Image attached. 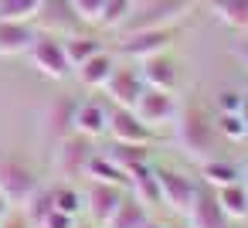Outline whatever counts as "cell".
I'll list each match as a JSON object with an SVG mask.
<instances>
[{
	"mask_svg": "<svg viewBox=\"0 0 248 228\" xmlns=\"http://www.w3.org/2000/svg\"><path fill=\"white\" fill-rule=\"evenodd\" d=\"M173 130H177V147L190 157V160H207V157H217V143H221V133L214 126V116L190 102L184 109H177V119H173Z\"/></svg>",
	"mask_w": 248,
	"mask_h": 228,
	"instance_id": "obj_1",
	"label": "cell"
},
{
	"mask_svg": "<svg viewBox=\"0 0 248 228\" xmlns=\"http://www.w3.org/2000/svg\"><path fill=\"white\" fill-rule=\"evenodd\" d=\"M194 4L197 0H136L133 14L126 17L119 31L129 34V31H146V28H173L194 11Z\"/></svg>",
	"mask_w": 248,
	"mask_h": 228,
	"instance_id": "obj_2",
	"label": "cell"
},
{
	"mask_svg": "<svg viewBox=\"0 0 248 228\" xmlns=\"http://www.w3.org/2000/svg\"><path fill=\"white\" fill-rule=\"evenodd\" d=\"M92 157H95L92 140H89V136H82V133H68V136H62V140L55 143L51 170H55L58 177H65V180H72V177L85 174V167H89V160H92Z\"/></svg>",
	"mask_w": 248,
	"mask_h": 228,
	"instance_id": "obj_3",
	"label": "cell"
},
{
	"mask_svg": "<svg viewBox=\"0 0 248 228\" xmlns=\"http://www.w3.org/2000/svg\"><path fill=\"white\" fill-rule=\"evenodd\" d=\"M28 55L45 79H68L72 75V62L65 55V38H58V34H38L34 45L28 48Z\"/></svg>",
	"mask_w": 248,
	"mask_h": 228,
	"instance_id": "obj_4",
	"label": "cell"
},
{
	"mask_svg": "<svg viewBox=\"0 0 248 228\" xmlns=\"http://www.w3.org/2000/svg\"><path fill=\"white\" fill-rule=\"evenodd\" d=\"M38 187L41 184H38L34 170L21 157H0V194L11 204H24Z\"/></svg>",
	"mask_w": 248,
	"mask_h": 228,
	"instance_id": "obj_5",
	"label": "cell"
},
{
	"mask_svg": "<svg viewBox=\"0 0 248 228\" xmlns=\"http://www.w3.org/2000/svg\"><path fill=\"white\" fill-rule=\"evenodd\" d=\"M156 180H160V204H167L177 214H187V208L197 197L201 180L190 177V174H184V170H167V167L156 170Z\"/></svg>",
	"mask_w": 248,
	"mask_h": 228,
	"instance_id": "obj_6",
	"label": "cell"
},
{
	"mask_svg": "<svg viewBox=\"0 0 248 228\" xmlns=\"http://www.w3.org/2000/svg\"><path fill=\"white\" fill-rule=\"evenodd\" d=\"M173 45V28H146V31H129L123 34L119 41V55L133 58V62H143L150 55H160Z\"/></svg>",
	"mask_w": 248,
	"mask_h": 228,
	"instance_id": "obj_7",
	"label": "cell"
},
{
	"mask_svg": "<svg viewBox=\"0 0 248 228\" xmlns=\"http://www.w3.org/2000/svg\"><path fill=\"white\" fill-rule=\"evenodd\" d=\"M177 109H180V106H177L173 92H163V89H143V96H140L136 106H133V113H136L150 130L173 123V119H177Z\"/></svg>",
	"mask_w": 248,
	"mask_h": 228,
	"instance_id": "obj_8",
	"label": "cell"
},
{
	"mask_svg": "<svg viewBox=\"0 0 248 228\" xmlns=\"http://www.w3.org/2000/svg\"><path fill=\"white\" fill-rule=\"evenodd\" d=\"M187 225H190V228H231V218L224 214V208H221V201H217V191L207 187L204 180H201V187H197L194 204L187 208Z\"/></svg>",
	"mask_w": 248,
	"mask_h": 228,
	"instance_id": "obj_9",
	"label": "cell"
},
{
	"mask_svg": "<svg viewBox=\"0 0 248 228\" xmlns=\"http://www.w3.org/2000/svg\"><path fill=\"white\" fill-rule=\"evenodd\" d=\"M102 89L109 92V102H112V106H126V109H133L136 99L143 96L146 82H143V75H140L133 65H116Z\"/></svg>",
	"mask_w": 248,
	"mask_h": 228,
	"instance_id": "obj_10",
	"label": "cell"
},
{
	"mask_svg": "<svg viewBox=\"0 0 248 228\" xmlns=\"http://www.w3.org/2000/svg\"><path fill=\"white\" fill-rule=\"evenodd\" d=\"M106 133L116 140V143H153V130L133 113V109H126V106H112L109 109V126H106Z\"/></svg>",
	"mask_w": 248,
	"mask_h": 228,
	"instance_id": "obj_11",
	"label": "cell"
},
{
	"mask_svg": "<svg viewBox=\"0 0 248 228\" xmlns=\"http://www.w3.org/2000/svg\"><path fill=\"white\" fill-rule=\"evenodd\" d=\"M123 194H126V187H119V184L89 180V187H85V194H82V197H85V211H89L92 225H106V221L112 218V211L119 208Z\"/></svg>",
	"mask_w": 248,
	"mask_h": 228,
	"instance_id": "obj_12",
	"label": "cell"
},
{
	"mask_svg": "<svg viewBox=\"0 0 248 228\" xmlns=\"http://www.w3.org/2000/svg\"><path fill=\"white\" fill-rule=\"evenodd\" d=\"M140 65H143V68H140V75H143L146 89H163V92H173V89H177L180 72H177V62H173L167 51L150 55V58H143Z\"/></svg>",
	"mask_w": 248,
	"mask_h": 228,
	"instance_id": "obj_13",
	"label": "cell"
},
{
	"mask_svg": "<svg viewBox=\"0 0 248 228\" xmlns=\"http://www.w3.org/2000/svg\"><path fill=\"white\" fill-rule=\"evenodd\" d=\"M38 31L31 28V21H4L0 17V55L11 58V55H21L34 45Z\"/></svg>",
	"mask_w": 248,
	"mask_h": 228,
	"instance_id": "obj_14",
	"label": "cell"
},
{
	"mask_svg": "<svg viewBox=\"0 0 248 228\" xmlns=\"http://www.w3.org/2000/svg\"><path fill=\"white\" fill-rule=\"evenodd\" d=\"M75 99H58V102H51L48 106V113H45V133H48V140H62V136H68V133H75Z\"/></svg>",
	"mask_w": 248,
	"mask_h": 228,
	"instance_id": "obj_15",
	"label": "cell"
},
{
	"mask_svg": "<svg viewBox=\"0 0 248 228\" xmlns=\"http://www.w3.org/2000/svg\"><path fill=\"white\" fill-rule=\"evenodd\" d=\"M38 17H41V24H45L51 34H58V38H62V31H65V34L75 31L78 21H82V17L72 11L68 0H45V7L38 11Z\"/></svg>",
	"mask_w": 248,
	"mask_h": 228,
	"instance_id": "obj_16",
	"label": "cell"
},
{
	"mask_svg": "<svg viewBox=\"0 0 248 228\" xmlns=\"http://www.w3.org/2000/svg\"><path fill=\"white\" fill-rule=\"evenodd\" d=\"M106 126H109V109L102 102H92L89 99V102H78L75 106V133L95 140V136L106 133Z\"/></svg>",
	"mask_w": 248,
	"mask_h": 228,
	"instance_id": "obj_17",
	"label": "cell"
},
{
	"mask_svg": "<svg viewBox=\"0 0 248 228\" xmlns=\"http://www.w3.org/2000/svg\"><path fill=\"white\" fill-rule=\"evenodd\" d=\"M112 68H116V58H112L109 51H95L92 58H85V62L75 68V79H78L85 89H102L106 79L112 75Z\"/></svg>",
	"mask_w": 248,
	"mask_h": 228,
	"instance_id": "obj_18",
	"label": "cell"
},
{
	"mask_svg": "<svg viewBox=\"0 0 248 228\" xmlns=\"http://www.w3.org/2000/svg\"><path fill=\"white\" fill-rule=\"evenodd\" d=\"M126 191H129L136 201H143L146 208L160 204V180H156V170H153L150 163L129 170V184H126Z\"/></svg>",
	"mask_w": 248,
	"mask_h": 228,
	"instance_id": "obj_19",
	"label": "cell"
},
{
	"mask_svg": "<svg viewBox=\"0 0 248 228\" xmlns=\"http://www.w3.org/2000/svg\"><path fill=\"white\" fill-rule=\"evenodd\" d=\"M217 191V201L224 208V214L231 221H245L248 218V184L245 180H231L224 187H214Z\"/></svg>",
	"mask_w": 248,
	"mask_h": 228,
	"instance_id": "obj_20",
	"label": "cell"
},
{
	"mask_svg": "<svg viewBox=\"0 0 248 228\" xmlns=\"http://www.w3.org/2000/svg\"><path fill=\"white\" fill-rule=\"evenodd\" d=\"M150 214H146V204L143 201H136L129 191L123 194V201H119V208L112 211V218L102 225V228H143V221H146Z\"/></svg>",
	"mask_w": 248,
	"mask_h": 228,
	"instance_id": "obj_21",
	"label": "cell"
},
{
	"mask_svg": "<svg viewBox=\"0 0 248 228\" xmlns=\"http://www.w3.org/2000/svg\"><path fill=\"white\" fill-rule=\"evenodd\" d=\"M116 167H123L126 174L129 170H136V167H143L146 160H150V147L146 143H116L112 140V147H109V153H106Z\"/></svg>",
	"mask_w": 248,
	"mask_h": 228,
	"instance_id": "obj_22",
	"label": "cell"
},
{
	"mask_svg": "<svg viewBox=\"0 0 248 228\" xmlns=\"http://www.w3.org/2000/svg\"><path fill=\"white\" fill-rule=\"evenodd\" d=\"M201 180L207 187H224L231 180H241V170L221 157H207V160H201Z\"/></svg>",
	"mask_w": 248,
	"mask_h": 228,
	"instance_id": "obj_23",
	"label": "cell"
},
{
	"mask_svg": "<svg viewBox=\"0 0 248 228\" xmlns=\"http://www.w3.org/2000/svg\"><path fill=\"white\" fill-rule=\"evenodd\" d=\"M211 11L221 24L234 31H248V0H211Z\"/></svg>",
	"mask_w": 248,
	"mask_h": 228,
	"instance_id": "obj_24",
	"label": "cell"
},
{
	"mask_svg": "<svg viewBox=\"0 0 248 228\" xmlns=\"http://www.w3.org/2000/svg\"><path fill=\"white\" fill-rule=\"evenodd\" d=\"M85 177H89V180H102V184H119V187H126V184H129V174H126L123 167H116L106 153H95V157L89 160Z\"/></svg>",
	"mask_w": 248,
	"mask_h": 228,
	"instance_id": "obj_25",
	"label": "cell"
},
{
	"mask_svg": "<svg viewBox=\"0 0 248 228\" xmlns=\"http://www.w3.org/2000/svg\"><path fill=\"white\" fill-rule=\"evenodd\" d=\"M133 7H136V0H106L102 14H99V24L109 28V31H119L126 24V17L133 14Z\"/></svg>",
	"mask_w": 248,
	"mask_h": 228,
	"instance_id": "obj_26",
	"label": "cell"
},
{
	"mask_svg": "<svg viewBox=\"0 0 248 228\" xmlns=\"http://www.w3.org/2000/svg\"><path fill=\"white\" fill-rule=\"evenodd\" d=\"M51 201H55V208L58 211H68V214H82V208H85V197H82V191H75L68 180H62V184H55L51 187Z\"/></svg>",
	"mask_w": 248,
	"mask_h": 228,
	"instance_id": "obj_27",
	"label": "cell"
},
{
	"mask_svg": "<svg viewBox=\"0 0 248 228\" xmlns=\"http://www.w3.org/2000/svg\"><path fill=\"white\" fill-rule=\"evenodd\" d=\"M45 0H0V17L4 21H34Z\"/></svg>",
	"mask_w": 248,
	"mask_h": 228,
	"instance_id": "obj_28",
	"label": "cell"
},
{
	"mask_svg": "<svg viewBox=\"0 0 248 228\" xmlns=\"http://www.w3.org/2000/svg\"><path fill=\"white\" fill-rule=\"evenodd\" d=\"M95 51H102V45H99L95 38H82V34L65 38V55H68V62H72V72H75L85 58H92Z\"/></svg>",
	"mask_w": 248,
	"mask_h": 228,
	"instance_id": "obj_29",
	"label": "cell"
},
{
	"mask_svg": "<svg viewBox=\"0 0 248 228\" xmlns=\"http://www.w3.org/2000/svg\"><path fill=\"white\" fill-rule=\"evenodd\" d=\"M214 126H217L221 140H228V143H241V140H248L241 113H217V116H214Z\"/></svg>",
	"mask_w": 248,
	"mask_h": 228,
	"instance_id": "obj_30",
	"label": "cell"
},
{
	"mask_svg": "<svg viewBox=\"0 0 248 228\" xmlns=\"http://www.w3.org/2000/svg\"><path fill=\"white\" fill-rule=\"evenodd\" d=\"M51 208H55V201H51V187H38V191L24 201V214H28V221H31L34 228L41 225V218H45Z\"/></svg>",
	"mask_w": 248,
	"mask_h": 228,
	"instance_id": "obj_31",
	"label": "cell"
},
{
	"mask_svg": "<svg viewBox=\"0 0 248 228\" xmlns=\"http://www.w3.org/2000/svg\"><path fill=\"white\" fill-rule=\"evenodd\" d=\"M68 4H72V11H75L82 21L99 24V14H102V4H106V0H68Z\"/></svg>",
	"mask_w": 248,
	"mask_h": 228,
	"instance_id": "obj_32",
	"label": "cell"
},
{
	"mask_svg": "<svg viewBox=\"0 0 248 228\" xmlns=\"http://www.w3.org/2000/svg\"><path fill=\"white\" fill-rule=\"evenodd\" d=\"M245 106V96L238 89H221L217 92V113H241Z\"/></svg>",
	"mask_w": 248,
	"mask_h": 228,
	"instance_id": "obj_33",
	"label": "cell"
},
{
	"mask_svg": "<svg viewBox=\"0 0 248 228\" xmlns=\"http://www.w3.org/2000/svg\"><path fill=\"white\" fill-rule=\"evenodd\" d=\"M75 225H78V218H75V214L51 208V211H48V214L41 218V225H38V228H75Z\"/></svg>",
	"mask_w": 248,
	"mask_h": 228,
	"instance_id": "obj_34",
	"label": "cell"
},
{
	"mask_svg": "<svg viewBox=\"0 0 248 228\" xmlns=\"http://www.w3.org/2000/svg\"><path fill=\"white\" fill-rule=\"evenodd\" d=\"M0 228H34L31 221H28V214L21 211V214H7L4 221H0Z\"/></svg>",
	"mask_w": 248,
	"mask_h": 228,
	"instance_id": "obj_35",
	"label": "cell"
},
{
	"mask_svg": "<svg viewBox=\"0 0 248 228\" xmlns=\"http://www.w3.org/2000/svg\"><path fill=\"white\" fill-rule=\"evenodd\" d=\"M234 58L248 68V41H241V45H234Z\"/></svg>",
	"mask_w": 248,
	"mask_h": 228,
	"instance_id": "obj_36",
	"label": "cell"
},
{
	"mask_svg": "<svg viewBox=\"0 0 248 228\" xmlns=\"http://www.w3.org/2000/svg\"><path fill=\"white\" fill-rule=\"evenodd\" d=\"M7 214H11V201H7L4 194H0V221H4Z\"/></svg>",
	"mask_w": 248,
	"mask_h": 228,
	"instance_id": "obj_37",
	"label": "cell"
},
{
	"mask_svg": "<svg viewBox=\"0 0 248 228\" xmlns=\"http://www.w3.org/2000/svg\"><path fill=\"white\" fill-rule=\"evenodd\" d=\"M241 119H245V133H248V96H245V106H241Z\"/></svg>",
	"mask_w": 248,
	"mask_h": 228,
	"instance_id": "obj_38",
	"label": "cell"
},
{
	"mask_svg": "<svg viewBox=\"0 0 248 228\" xmlns=\"http://www.w3.org/2000/svg\"><path fill=\"white\" fill-rule=\"evenodd\" d=\"M143 228H167V225H160V221H153V218H146V221H143Z\"/></svg>",
	"mask_w": 248,
	"mask_h": 228,
	"instance_id": "obj_39",
	"label": "cell"
},
{
	"mask_svg": "<svg viewBox=\"0 0 248 228\" xmlns=\"http://www.w3.org/2000/svg\"><path fill=\"white\" fill-rule=\"evenodd\" d=\"M75 228H99V225H75Z\"/></svg>",
	"mask_w": 248,
	"mask_h": 228,
	"instance_id": "obj_40",
	"label": "cell"
},
{
	"mask_svg": "<svg viewBox=\"0 0 248 228\" xmlns=\"http://www.w3.org/2000/svg\"><path fill=\"white\" fill-rule=\"evenodd\" d=\"M241 180H245V184H248V167H245V174H241Z\"/></svg>",
	"mask_w": 248,
	"mask_h": 228,
	"instance_id": "obj_41",
	"label": "cell"
},
{
	"mask_svg": "<svg viewBox=\"0 0 248 228\" xmlns=\"http://www.w3.org/2000/svg\"><path fill=\"white\" fill-rule=\"evenodd\" d=\"M184 228H190V225H184Z\"/></svg>",
	"mask_w": 248,
	"mask_h": 228,
	"instance_id": "obj_42",
	"label": "cell"
}]
</instances>
